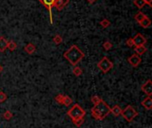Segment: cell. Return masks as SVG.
<instances>
[{"label":"cell","instance_id":"1","mask_svg":"<svg viewBox=\"0 0 152 128\" xmlns=\"http://www.w3.org/2000/svg\"><path fill=\"white\" fill-rule=\"evenodd\" d=\"M63 57L72 65V66H76L84 57H85V53L84 52H82L76 45H73L70 46V48L69 50H67L64 53H63Z\"/></svg>","mask_w":152,"mask_h":128},{"label":"cell","instance_id":"2","mask_svg":"<svg viewBox=\"0 0 152 128\" xmlns=\"http://www.w3.org/2000/svg\"><path fill=\"white\" fill-rule=\"evenodd\" d=\"M110 113V108L103 100H102L98 104L94 105V107L91 110L92 117L97 120L104 119Z\"/></svg>","mask_w":152,"mask_h":128},{"label":"cell","instance_id":"3","mask_svg":"<svg viewBox=\"0 0 152 128\" xmlns=\"http://www.w3.org/2000/svg\"><path fill=\"white\" fill-rule=\"evenodd\" d=\"M67 115L72 119V121H75L77 119L84 118L86 116V110L79 104L76 103L68 110Z\"/></svg>","mask_w":152,"mask_h":128},{"label":"cell","instance_id":"4","mask_svg":"<svg viewBox=\"0 0 152 128\" xmlns=\"http://www.w3.org/2000/svg\"><path fill=\"white\" fill-rule=\"evenodd\" d=\"M121 116L127 121V122H132L137 116H138V112L134 109L133 106L128 105L126 106L124 110H122V113Z\"/></svg>","mask_w":152,"mask_h":128},{"label":"cell","instance_id":"5","mask_svg":"<svg viewBox=\"0 0 152 128\" xmlns=\"http://www.w3.org/2000/svg\"><path fill=\"white\" fill-rule=\"evenodd\" d=\"M97 66H98V68L100 69V70H101L102 73L106 74V73H108L110 69H113V66H114V65H113V62H112L111 61H110L108 57L105 56V57H103V58L98 62Z\"/></svg>","mask_w":152,"mask_h":128},{"label":"cell","instance_id":"6","mask_svg":"<svg viewBox=\"0 0 152 128\" xmlns=\"http://www.w3.org/2000/svg\"><path fill=\"white\" fill-rule=\"evenodd\" d=\"M39 2L45 6V8H47V10L49 11V14H50V20H51V24H53V15H52V7L54 6V3L55 0H39Z\"/></svg>","mask_w":152,"mask_h":128},{"label":"cell","instance_id":"7","mask_svg":"<svg viewBox=\"0 0 152 128\" xmlns=\"http://www.w3.org/2000/svg\"><path fill=\"white\" fill-rule=\"evenodd\" d=\"M127 61H128V62H129V64H130L131 66L136 68V67H138V66L141 64V62H142V58H141L140 55H138V54H136V53H134L133 55H131V56L127 59Z\"/></svg>","mask_w":152,"mask_h":128},{"label":"cell","instance_id":"8","mask_svg":"<svg viewBox=\"0 0 152 128\" xmlns=\"http://www.w3.org/2000/svg\"><path fill=\"white\" fill-rule=\"evenodd\" d=\"M133 40H134V46L145 45V44L147 43V39H146L141 33L136 34V35L133 37Z\"/></svg>","mask_w":152,"mask_h":128},{"label":"cell","instance_id":"9","mask_svg":"<svg viewBox=\"0 0 152 128\" xmlns=\"http://www.w3.org/2000/svg\"><path fill=\"white\" fill-rule=\"evenodd\" d=\"M141 90L146 94L148 96L151 97L152 95V81L151 79L147 80V82H145L142 86H141Z\"/></svg>","mask_w":152,"mask_h":128},{"label":"cell","instance_id":"10","mask_svg":"<svg viewBox=\"0 0 152 128\" xmlns=\"http://www.w3.org/2000/svg\"><path fill=\"white\" fill-rule=\"evenodd\" d=\"M141 104L142 105V107H144L147 110H152V98L148 96L147 98H145Z\"/></svg>","mask_w":152,"mask_h":128},{"label":"cell","instance_id":"11","mask_svg":"<svg viewBox=\"0 0 152 128\" xmlns=\"http://www.w3.org/2000/svg\"><path fill=\"white\" fill-rule=\"evenodd\" d=\"M110 113H111L114 117H119V116H121L122 109L120 108V106L115 105V106H113L112 108H110Z\"/></svg>","mask_w":152,"mask_h":128},{"label":"cell","instance_id":"12","mask_svg":"<svg viewBox=\"0 0 152 128\" xmlns=\"http://www.w3.org/2000/svg\"><path fill=\"white\" fill-rule=\"evenodd\" d=\"M24 50H25V52H26L28 54H33V53L36 52V46H35L33 44L28 43V44H27V45H25Z\"/></svg>","mask_w":152,"mask_h":128},{"label":"cell","instance_id":"13","mask_svg":"<svg viewBox=\"0 0 152 128\" xmlns=\"http://www.w3.org/2000/svg\"><path fill=\"white\" fill-rule=\"evenodd\" d=\"M142 28H144V29H147V28H150L151 26V19L148 17V16H145V18L139 23Z\"/></svg>","mask_w":152,"mask_h":128},{"label":"cell","instance_id":"14","mask_svg":"<svg viewBox=\"0 0 152 128\" xmlns=\"http://www.w3.org/2000/svg\"><path fill=\"white\" fill-rule=\"evenodd\" d=\"M7 44L8 41L4 37H0V53H3L7 49Z\"/></svg>","mask_w":152,"mask_h":128},{"label":"cell","instance_id":"15","mask_svg":"<svg viewBox=\"0 0 152 128\" xmlns=\"http://www.w3.org/2000/svg\"><path fill=\"white\" fill-rule=\"evenodd\" d=\"M134 51H135V53L138 54V55H142L146 53L147 51V48L145 47V45H141V46H135L134 48Z\"/></svg>","mask_w":152,"mask_h":128},{"label":"cell","instance_id":"16","mask_svg":"<svg viewBox=\"0 0 152 128\" xmlns=\"http://www.w3.org/2000/svg\"><path fill=\"white\" fill-rule=\"evenodd\" d=\"M145 14L142 12H138L135 15H134V20L138 22V23H140L144 18H145Z\"/></svg>","mask_w":152,"mask_h":128},{"label":"cell","instance_id":"17","mask_svg":"<svg viewBox=\"0 0 152 128\" xmlns=\"http://www.w3.org/2000/svg\"><path fill=\"white\" fill-rule=\"evenodd\" d=\"M72 102H73V100H72L69 96L64 95V99H63V103H62V105H64V106H66V107H69V106H70V105L72 104Z\"/></svg>","mask_w":152,"mask_h":128},{"label":"cell","instance_id":"18","mask_svg":"<svg viewBox=\"0 0 152 128\" xmlns=\"http://www.w3.org/2000/svg\"><path fill=\"white\" fill-rule=\"evenodd\" d=\"M16 48H17V44H16L13 40H10V41H8V44H7V49H9L10 51L13 52Z\"/></svg>","mask_w":152,"mask_h":128},{"label":"cell","instance_id":"19","mask_svg":"<svg viewBox=\"0 0 152 128\" xmlns=\"http://www.w3.org/2000/svg\"><path fill=\"white\" fill-rule=\"evenodd\" d=\"M72 72H73V74H74L76 77H79V76H81V75L83 74V70H82V69H81V68H79V67H77V66H75V67L73 68Z\"/></svg>","mask_w":152,"mask_h":128},{"label":"cell","instance_id":"20","mask_svg":"<svg viewBox=\"0 0 152 128\" xmlns=\"http://www.w3.org/2000/svg\"><path fill=\"white\" fill-rule=\"evenodd\" d=\"M134 5L137 6L139 9L143 8V7L145 6V4H146V3H145L144 0H134Z\"/></svg>","mask_w":152,"mask_h":128},{"label":"cell","instance_id":"21","mask_svg":"<svg viewBox=\"0 0 152 128\" xmlns=\"http://www.w3.org/2000/svg\"><path fill=\"white\" fill-rule=\"evenodd\" d=\"M53 42L55 43V45H61V44L62 43V41H63L61 36H60L59 34H56V35L53 37Z\"/></svg>","mask_w":152,"mask_h":128},{"label":"cell","instance_id":"22","mask_svg":"<svg viewBox=\"0 0 152 128\" xmlns=\"http://www.w3.org/2000/svg\"><path fill=\"white\" fill-rule=\"evenodd\" d=\"M63 99H64V95H63V94H60L56 95V96H55V98H54L55 102H56L58 104H60V105H62V103H63Z\"/></svg>","mask_w":152,"mask_h":128},{"label":"cell","instance_id":"23","mask_svg":"<svg viewBox=\"0 0 152 128\" xmlns=\"http://www.w3.org/2000/svg\"><path fill=\"white\" fill-rule=\"evenodd\" d=\"M13 117V114L10 111V110H6L4 111V113L3 114V118L5 119V120H10L11 118H12Z\"/></svg>","mask_w":152,"mask_h":128},{"label":"cell","instance_id":"24","mask_svg":"<svg viewBox=\"0 0 152 128\" xmlns=\"http://www.w3.org/2000/svg\"><path fill=\"white\" fill-rule=\"evenodd\" d=\"M100 25H101L102 28L106 29V28H108V27L110 25V21L108 19H103V20L100 22Z\"/></svg>","mask_w":152,"mask_h":128},{"label":"cell","instance_id":"25","mask_svg":"<svg viewBox=\"0 0 152 128\" xmlns=\"http://www.w3.org/2000/svg\"><path fill=\"white\" fill-rule=\"evenodd\" d=\"M91 101H92V102L94 103V105H96V104H98V103L102 101V99H101L98 95H94V96L91 98Z\"/></svg>","mask_w":152,"mask_h":128},{"label":"cell","instance_id":"26","mask_svg":"<svg viewBox=\"0 0 152 128\" xmlns=\"http://www.w3.org/2000/svg\"><path fill=\"white\" fill-rule=\"evenodd\" d=\"M103 48L106 50V51H109V50H110L111 48H112V46H113V45H112V43H110V41H106L104 44H103Z\"/></svg>","mask_w":152,"mask_h":128},{"label":"cell","instance_id":"27","mask_svg":"<svg viewBox=\"0 0 152 128\" xmlns=\"http://www.w3.org/2000/svg\"><path fill=\"white\" fill-rule=\"evenodd\" d=\"M72 122H73V124H74L76 127H80L84 124L85 119H84V118H80V119H77V120H75V121H72Z\"/></svg>","mask_w":152,"mask_h":128},{"label":"cell","instance_id":"28","mask_svg":"<svg viewBox=\"0 0 152 128\" xmlns=\"http://www.w3.org/2000/svg\"><path fill=\"white\" fill-rule=\"evenodd\" d=\"M6 100H7V95H6V94L4 93V92H2V91H0V103L4 102Z\"/></svg>","mask_w":152,"mask_h":128},{"label":"cell","instance_id":"29","mask_svg":"<svg viewBox=\"0 0 152 128\" xmlns=\"http://www.w3.org/2000/svg\"><path fill=\"white\" fill-rule=\"evenodd\" d=\"M126 45L129 46V47H133L134 46V40H133V37H130L126 40Z\"/></svg>","mask_w":152,"mask_h":128},{"label":"cell","instance_id":"30","mask_svg":"<svg viewBox=\"0 0 152 128\" xmlns=\"http://www.w3.org/2000/svg\"><path fill=\"white\" fill-rule=\"evenodd\" d=\"M144 1H145V3L148 4L149 5H151V6L152 5V0H144Z\"/></svg>","mask_w":152,"mask_h":128},{"label":"cell","instance_id":"31","mask_svg":"<svg viewBox=\"0 0 152 128\" xmlns=\"http://www.w3.org/2000/svg\"><path fill=\"white\" fill-rule=\"evenodd\" d=\"M61 1L64 3V4H65V5H67V4L69 3V0H61Z\"/></svg>","mask_w":152,"mask_h":128},{"label":"cell","instance_id":"32","mask_svg":"<svg viewBox=\"0 0 152 128\" xmlns=\"http://www.w3.org/2000/svg\"><path fill=\"white\" fill-rule=\"evenodd\" d=\"M87 1H88V2H89L90 4H93V3H94V2H95L96 0H87Z\"/></svg>","mask_w":152,"mask_h":128},{"label":"cell","instance_id":"33","mask_svg":"<svg viewBox=\"0 0 152 128\" xmlns=\"http://www.w3.org/2000/svg\"><path fill=\"white\" fill-rule=\"evenodd\" d=\"M2 71H3V67H2V66L0 65V73H1Z\"/></svg>","mask_w":152,"mask_h":128}]
</instances>
